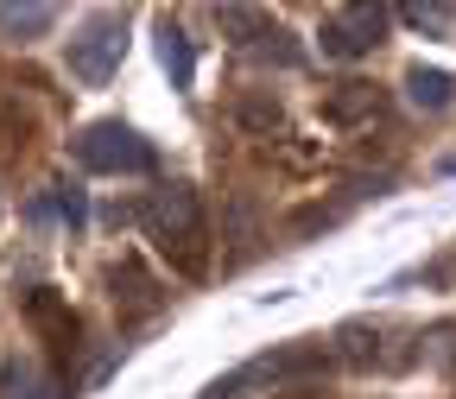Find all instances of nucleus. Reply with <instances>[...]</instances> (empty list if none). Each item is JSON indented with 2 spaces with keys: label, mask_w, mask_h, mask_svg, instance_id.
Instances as JSON below:
<instances>
[{
  "label": "nucleus",
  "mask_w": 456,
  "mask_h": 399,
  "mask_svg": "<svg viewBox=\"0 0 456 399\" xmlns=\"http://www.w3.org/2000/svg\"><path fill=\"white\" fill-rule=\"evenodd\" d=\"M146 228H152L159 254L178 266V273H203L209 266V254H203L209 228H203V203H197L191 184H159L152 203H146Z\"/></svg>",
  "instance_id": "obj_1"
},
{
  "label": "nucleus",
  "mask_w": 456,
  "mask_h": 399,
  "mask_svg": "<svg viewBox=\"0 0 456 399\" xmlns=\"http://www.w3.org/2000/svg\"><path fill=\"white\" fill-rule=\"evenodd\" d=\"M121 57H127V20L121 13H95L70 38V77L89 83V89H102L114 70H121Z\"/></svg>",
  "instance_id": "obj_2"
},
{
  "label": "nucleus",
  "mask_w": 456,
  "mask_h": 399,
  "mask_svg": "<svg viewBox=\"0 0 456 399\" xmlns=\"http://www.w3.org/2000/svg\"><path fill=\"white\" fill-rule=\"evenodd\" d=\"M77 165L83 171H102V178H121V171H152V146L121 127V121H95L77 134Z\"/></svg>",
  "instance_id": "obj_3"
},
{
  "label": "nucleus",
  "mask_w": 456,
  "mask_h": 399,
  "mask_svg": "<svg viewBox=\"0 0 456 399\" xmlns=\"http://www.w3.org/2000/svg\"><path fill=\"white\" fill-rule=\"evenodd\" d=\"M380 38H387V7H342V13H330L323 32H317L323 57H368Z\"/></svg>",
  "instance_id": "obj_4"
},
{
  "label": "nucleus",
  "mask_w": 456,
  "mask_h": 399,
  "mask_svg": "<svg viewBox=\"0 0 456 399\" xmlns=\"http://www.w3.org/2000/svg\"><path fill=\"white\" fill-rule=\"evenodd\" d=\"M380 89L374 83H336L330 89V102H323V121L330 127H368V121H380Z\"/></svg>",
  "instance_id": "obj_5"
},
{
  "label": "nucleus",
  "mask_w": 456,
  "mask_h": 399,
  "mask_svg": "<svg viewBox=\"0 0 456 399\" xmlns=\"http://www.w3.org/2000/svg\"><path fill=\"white\" fill-rule=\"evenodd\" d=\"M406 102L425 108V114H444V108L456 102V77H450V70H425V64H412V70H406Z\"/></svg>",
  "instance_id": "obj_6"
},
{
  "label": "nucleus",
  "mask_w": 456,
  "mask_h": 399,
  "mask_svg": "<svg viewBox=\"0 0 456 399\" xmlns=\"http://www.w3.org/2000/svg\"><path fill=\"white\" fill-rule=\"evenodd\" d=\"M51 26H57V7H45V0H32V7H0V38L7 45H38Z\"/></svg>",
  "instance_id": "obj_7"
},
{
  "label": "nucleus",
  "mask_w": 456,
  "mask_h": 399,
  "mask_svg": "<svg viewBox=\"0 0 456 399\" xmlns=\"http://www.w3.org/2000/svg\"><path fill=\"white\" fill-rule=\"evenodd\" d=\"M114 305H127V311H159V279L140 266V260H121L114 266Z\"/></svg>",
  "instance_id": "obj_8"
},
{
  "label": "nucleus",
  "mask_w": 456,
  "mask_h": 399,
  "mask_svg": "<svg viewBox=\"0 0 456 399\" xmlns=\"http://www.w3.org/2000/svg\"><path fill=\"white\" fill-rule=\"evenodd\" d=\"M159 64L171 70V89H191V38H184V26H171V20H159Z\"/></svg>",
  "instance_id": "obj_9"
},
{
  "label": "nucleus",
  "mask_w": 456,
  "mask_h": 399,
  "mask_svg": "<svg viewBox=\"0 0 456 399\" xmlns=\"http://www.w3.org/2000/svg\"><path fill=\"white\" fill-rule=\"evenodd\" d=\"M419 362H425L431 374L456 380V323H431V330L419 336Z\"/></svg>",
  "instance_id": "obj_10"
},
{
  "label": "nucleus",
  "mask_w": 456,
  "mask_h": 399,
  "mask_svg": "<svg viewBox=\"0 0 456 399\" xmlns=\"http://www.w3.org/2000/svg\"><path fill=\"white\" fill-rule=\"evenodd\" d=\"M216 26L235 38V45H254V38H279L273 26H266V13H254V7H216Z\"/></svg>",
  "instance_id": "obj_11"
},
{
  "label": "nucleus",
  "mask_w": 456,
  "mask_h": 399,
  "mask_svg": "<svg viewBox=\"0 0 456 399\" xmlns=\"http://www.w3.org/2000/svg\"><path fill=\"white\" fill-rule=\"evenodd\" d=\"M336 342H342V362H349V368H374L380 362V336L368 323H342Z\"/></svg>",
  "instance_id": "obj_12"
},
{
  "label": "nucleus",
  "mask_w": 456,
  "mask_h": 399,
  "mask_svg": "<svg viewBox=\"0 0 456 399\" xmlns=\"http://www.w3.org/2000/svg\"><path fill=\"white\" fill-rule=\"evenodd\" d=\"M0 399H38V368L20 355H0Z\"/></svg>",
  "instance_id": "obj_13"
},
{
  "label": "nucleus",
  "mask_w": 456,
  "mask_h": 399,
  "mask_svg": "<svg viewBox=\"0 0 456 399\" xmlns=\"http://www.w3.org/2000/svg\"><path fill=\"white\" fill-rule=\"evenodd\" d=\"M235 121H241L248 134H279V121H285V114H279V102H266V95H248V102L235 108Z\"/></svg>",
  "instance_id": "obj_14"
},
{
  "label": "nucleus",
  "mask_w": 456,
  "mask_h": 399,
  "mask_svg": "<svg viewBox=\"0 0 456 399\" xmlns=\"http://www.w3.org/2000/svg\"><path fill=\"white\" fill-rule=\"evenodd\" d=\"M330 222H336V209H317V203H311V209H298V216L285 222V228H292V235L305 241V235H317V228H330Z\"/></svg>",
  "instance_id": "obj_15"
},
{
  "label": "nucleus",
  "mask_w": 456,
  "mask_h": 399,
  "mask_svg": "<svg viewBox=\"0 0 456 399\" xmlns=\"http://www.w3.org/2000/svg\"><path fill=\"white\" fill-rule=\"evenodd\" d=\"M235 241H241V254L254 248V197H248V191L235 197Z\"/></svg>",
  "instance_id": "obj_16"
},
{
  "label": "nucleus",
  "mask_w": 456,
  "mask_h": 399,
  "mask_svg": "<svg viewBox=\"0 0 456 399\" xmlns=\"http://www.w3.org/2000/svg\"><path fill=\"white\" fill-rule=\"evenodd\" d=\"M399 20H406V26H419V32H444V7H399Z\"/></svg>",
  "instance_id": "obj_17"
}]
</instances>
